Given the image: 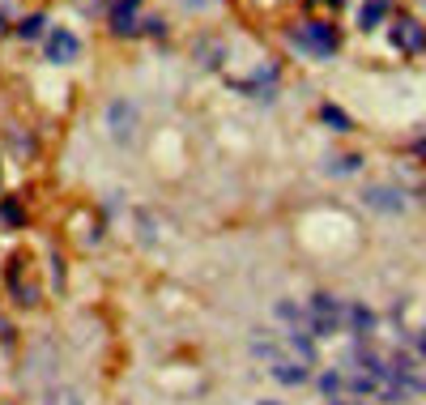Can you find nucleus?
<instances>
[{"label": "nucleus", "mask_w": 426, "mask_h": 405, "mask_svg": "<svg viewBox=\"0 0 426 405\" xmlns=\"http://www.w3.org/2000/svg\"><path fill=\"white\" fill-rule=\"evenodd\" d=\"M311 307H316V316H329V320H337V312H341V307H337V299H329V295H316V299H311Z\"/></svg>", "instance_id": "11"}, {"label": "nucleus", "mask_w": 426, "mask_h": 405, "mask_svg": "<svg viewBox=\"0 0 426 405\" xmlns=\"http://www.w3.org/2000/svg\"><path fill=\"white\" fill-rule=\"evenodd\" d=\"M329 4H341V0H329Z\"/></svg>", "instance_id": "19"}, {"label": "nucleus", "mask_w": 426, "mask_h": 405, "mask_svg": "<svg viewBox=\"0 0 426 405\" xmlns=\"http://www.w3.org/2000/svg\"><path fill=\"white\" fill-rule=\"evenodd\" d=\"M294 43H307L311 51H333V47H337V30L316 21V26H303V30L294 34Z\"/></svg>", "instance_id": "2"}, {"label": "nucleus", "mask_w": 426, "mask_h": 405, "mask_svg": "<svg viewBox=\"0 0 426 405\" xmlns=\"http://www.w3.org/2000/svg\"><path fill=\"white\" fill-rule=\"evenodd\" d=\"M0 214H4V222H21V209H17L13 201H4V205H0Z\"/></svg>", "instance_id": "15"}, {"label": "nucleus", "mask_w": 426, "mask_h": 405, "mask_svg": "<svg viewBox=\"0 0 426 405\" xmlns=\"http://www.w3.org/2000/svg\"><path fill=\"white\" fill-rule=\"evenodd\" d=\"M137 9H141V0H119V4L111 9V30H115V34H132V30H137V21H132Z\"/></svg>", "instance_id": "4"}, {"label": "nucleus", "mask_w": 426, "mask_h": 405, "mask_svg": "<svg viewBox=\"0 0 426 405\" xmlns=\"http://www.w3.org/2000/svg\"><path fill=\"white\" fill-rule=\"evenodd\" d=\"M128 128H132V107L128 102H111V132H115V141H128Z\"/></svg>", "instance_id": "6"}, {"label": "nucleus", "mask_w": 426, "mask_h": 405, "mask_svg": "<svg viewBox=\"0 0 426 405\" xmlns=\"http://www.w3.org/2000/svg\"><path fill=\"white\" fill-rule=\"evenodd\" d=\"M320 389H324V393H333V389H341V376H324V380H320Z\"/></svg>", "instance_id": "17"}, {"label": "nucleus", "mask_w": 426, "mask_h": 405, "mask_svg": "<svg viewBox=\"0 0 426 405\" xmlns=\"http://www.w3.org/2000/svg\"><path fill=\"white\" fill-rule=\"evenodd\" d=\"M367 205L371 209H384V214H401L405 209V196L397 188H367Z\"/></svg>", "instance_id": "3"}, {"label": "nucleus", "mask_w": 426, "mask_h": 405, "mask_svg": "<svg viewBox=\"0 0 426 405\" xmlns=\"http://www.w3.org/2000/svg\"><path fill=\"white\" fill-rule=\"evenodd\" d=\"M358 167V158H337V162H329V171H337V175H350Z\"/></svg>", "instance_id": "12"}, {"label": "nucleus", "mask_w": 426, "mask_h": 405, "mask_svg": "<svg viewBox=\"0 0 426 405\" xmlns=\"http://www.w3.org/2000/svg\"><path fill=\"white\" fill-rule=\"evenodd\" d=\"M422 154H426V145H422Z\"/></svg>", "instance_id": "20"}, {"label": "nucleus", "mask_w": 426, "mask_h": 405, "mask_svg": "<svg viewBox=\"0 0 426 405\" xmlns=\"http://www.w3.org/2000/svg\"><path fill=\"white\" fill-rule=\"evenodd\" d=\"M393 43H401V47L418 51V47L426 43V34H422V26H418V21H410V17H405V21H401V26L393 30Z\"/></svg>", "instance_id": "5"}, {"label": "nucleus", "mask_w": 426, "mask_h": 405, "mask_svg": "<svg viewBox=\"0 0 426 405\" xmlns=\"http://www.w3.org/2000/svg\"><path fill=\"white\" fill-rule=\"evenodd\" d=\"M384 13H388V4H384V0H367V4H363V13H358V21H363V30H371V26H380V21H384Z\"/></svg>", "instance_id": "7"}, {"label": "nucleus", "mask_w": 426, "mask_h": 405, "mask_svg": "<svg viewBox=\"0 0 426 405\" xmlns=\"http://www.w3.org/2000/svg\"><path fill=\"white\" fill-rule=\"evenodd\" d=\"M77 56H81V38H77L73 30H51V38H47V60L73 64Z\"/></svg>", "instance_id": "1"}, {"label": "nucleus", "mask_w": 426, "mask_h": 405, "mask_svg": "<svg viewBox=\"0 0 426 405\" xmlns=\"http://www.w3.org/2000/svg\"><path fill=\"white\" fill-rule=\"evenodd\" d=\"M350 320H354V329H371V312H363V307H354Z\"/></svg>", "instance_id": "13"}, {"label": "nucleus", "mask_w": 426, "mask_h": 405, "mask_svg": "<svg viewBox=\"0 0 426 405\" xmlns=\"http://www.w3.org/2000/svg\"><path fill=\"white\" fill-rule=\"evenodd\" d=\"M260 405H277V401H260Z\"/></svg>", "instance_id": "18"}, {"label": "nucleus", "mask_w": 426, "mask_h": 405, "mask_svg": "<svg viewBox=\"0 0 426 405\" xmlns=\"http://www.w3.org/2000/svg\"><path fill=\"white\" fill-rule=\"evenodd\" d=\"M51 405H81L77 393H60V397H51Z\"/></svg>", "instance_id": "16"}, {"label": "nucleus", "mask_w": 426, "mask_h": 405, "mask_svg": "<svg viewBox=\"0 0 426 405\" xmlns=\"http://www.w3.org/2000/svg\"><path fill=\"white\" fill-rule=\"evenodd\" d=\"M273 376H277L282 384H303V380H307V372H303L299 363H277V367H273Z\"/></svg>", "instance_id": "8"}, {"label": "nucleus", "mask_w": 426, "mask_h": 405, "mask_svg": "<svg viewBox=\"0 0 426 405\" xmlns=\"http://www.w3.org/2000/svg\"><path fill=\"white\" fill-rule=\"evenodd\" d=\"M290 346H294V354H299L303 363H311L316 346H311V337H307V333H299V329H294V333H290Z\"/></svg>", "instance_id": "10"}, {"label": "nucleus", "mask_w": 426, "mask_h": 405, "mask_svg": "<svg viewBox=\"0 0 426 405\" xmlns=\"http://www.w3.org/2000/svg\"><path fill=\"white\" fill-rule=\"evenodd\" d=\"M324 120H329V124H337V128H350V120H346L341 111H333V107H324Z\"/></svg>", "instance_id": "14"}, {"label": "nucleus", "mask_w": 426, "mask_h": 405, "mask_svg": "<svg viewBox=\"0 0 426 405\" xmlns=\"http://www.w3.org/2000/svg\"><path fill=\"white\" fill-rule=\"evenodd\" d=\"M43 26H47V17H43V13H30V17L17 26V34H21V38H38V34H43Z\"/></svg>", "instance_id": "9"}]
</instances>
